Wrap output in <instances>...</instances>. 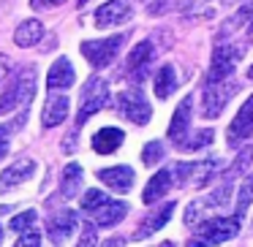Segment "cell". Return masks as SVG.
<instances>
[{
  "instance_id": "484cf974",
  "label": "cell",
  "mask_w": 253,
  "mask_h": 247,
  "mask_svg": "<svg viewBox=\"0 0 253 247\" xmlns=\"http://www.w3.org/2000/svg\"><path fill=\"white\" fill-rule=\"evenodd\" d=\"M164 155H166V149H164V144H161V141H150V144H144V149H142L144 166L161 163V160H164Z\"/></svg>"
},
{
  "instance_id": "ffe728a7",
  "label": "cell",
  "mask_w": 253,
  "mask_h": 247,
  "mask_svg": "<svg viewBox=\"0 0 253 247\" xmlns=\"http://www.w3.org/2000/svg\"><path fill=\"white\" fill-rule=\"evenodd\" d=\"M123 139H126V133H123L120 128H101L93 136V149L98 155H112V152H117Z\"/></svg>"
},
{
  "instance_id": "44dd1931",
  "label": "cell",
  "mask_w": 253,
  "mask_h": 247,
  "mask_svg": "<svg viewBox=\"0 0 253 247\" xmlns=\"http://www.w3.org/2000/svg\"><path fill=\"white\" fill-rule=\"evenodd\" d=\"M169 187H171V171L169 169H161L158 174H153V179L147 182V187H144V193H142V201L144 204L161 201V196H166Z\"/></svg>"
},
{
  "instance_id": "7c38bea8",
  "label": "cell",
  "mask_w": 253,
  "mask_h": 247,
  "mask_svg": "<svg viewBox=\"0 0 253 247\" xmlns=\"http://www.w3.org/2000/svg\"><path fill=\"white\" fill-rule=\"evenodd\" d=\"M128 19H131V6L126 0H106L95 11V25L98 28H115V25H123Z\"/></svg>"
},
{
  "instance_id": "8fae6325",
  "label": "cell",
  "mask_w": 253,
  "mask_h": 247,
  "mask_svg": "<svg viewBox=\"0 0 253 247\" xmlns=\"http://www.w3.org/2000/svg\"><path fill=\"white\" fill-rule=\"evenodd\" d=\"M46 231H49L52 245H55V247H63V245H66V242L74 236V231H77V214H74L71 209L52 214L49 223H46Z\"/></svg>"
},
{
  "instance_id": "3957f363",
  "label": "cell",
  "mask_w": 253,
  "mask_h": 247,
  "mask_svg": "<svg viewBox=\"0 0 253 247\" xmlns=\"http://www.w3.org/2000/svg\"><path fill=\"white\" fill-rule=\"evenodd\" d=\"M109 101V84L101 76H90L84 84L82 95H79V109H77V128H82L95 111H101Z\"/></svg>"
},
{
  "instance_id": "4fadbf2b",
  "label": "cell",
  "mask_w": 253,
  "mask_h": 247,
  "mask_svg": "<svg viewBox=\"0 0 253 247\" xmlns=\"http://www.w3.org/2000/svg\"><path fill=\"white\" fill-rule=\"evenodd\" d=\"M33 171H36V160L33 158L14 160V163L8 166L3 174H0V190L6 193V190H11V187L22 185V182H28L30 176H33Z\"/></svg>"
},
{
  "instance_id": "1f68e13d",
  "label": "cell",
  "mask_w": 253,
  "mask_h": 247,
  "mask_svg": "<svg viewBox=\"0 0 253 247\" xmlns=\"http://www.w3.org/2000/svg\"><path fill=\"white\" fill-rule=\"evenodd\" d=\"M8 141H11V128L0 125V160L6 158V152H8Z\"/></svg>"
},
{
  "instance_id": "ba28073f",
  "label": "cell",
  "mask_w": 253,
  "mask_h": 247,
  "mask_svg": "<svg viewBox=\"0 0 253 247\" xmlns=\"http://www.w3.org/2000/svg\"><path fill=\"white\" fill-rule=\"evenodd\" d=\"M234 90H237L234 82H215V84H207V87H204V93H202V111H204V117H210V120L220 117V111H223L226 104L231 101Z\"/></svg>"
},
{
  "instance_id": "e575fe53",
  "label": "cell",
  "mask_w": 253,
  "mask_h": 247,
  "mask_svg": "<svg viewBox=\"0 0 253 247\" xmlns=\"http://www.w3.org/2000/svg\"><path fill=\"white\" fill-rule=\"evenodd\" d=\"M3 66H6V60H3V57H0V76H3Z\"/></svg>"
},
{
  "instance_id": "8d00e7d4",
  "label": "cell",
  "mask_w": 253,
  "mask_h": 247,
  "mask_svg": "<svg viewBox=\"0 0 253 247\" xmlns=\"http://www.w3.org/2000/svg\"><path fill=\"white\" fill-rule=\"evenodd\" d=\"M248 76H251V79H253V66H251V71H248Z\"/></svg>"
},
{
  "instance_id": "603a6c76",
  "label": "cell",
  "mask_w": 253,
  "mask_h": 247,
  "mask_svg": "<svg viewBox=\"0 0 253 247\" xmlns=\"http://www.w3.org/2000/svg\"><path fill=\"white\" fill-rule=\"evenodd\" d=\"M79 190H82V166L68 163L60 176V193H63V198H74Z\"/></svg>"
},
{
  "instance_id": "30bf717a",
  "label": "cell",
  "mask_w": 253,
  "mask_h": 247,
  "mask_svg": "<svg viewBox=\"0 0 253 247\" xmlns=\"http://www.w3.org/2000/svg\"><path fill=\"white\" fill-rule=\"evenodd\" d=\"M215 169H218V163L215 160H207V163H177L174 166V174H177V182L180 185H207L210 179H212Z\"/></svg>"
},
{
  "instance_id": "f1b7e54d",
  "label": "cell",
  "mask_w": 253,
  "mask_h": 247,
  "mask_svg": "<svg viewBox=\"0 0 253 247\" xmlns=\"http://www.w3.org/2000/svg\"><path fill=\"white\" fill-rule=\"evenodd\" d=\"M14 247H41V234H39V231H33V228L22 231V236L17 239V245H14Z\"/></svg>"
},
{
  "instance_id": "7402d4cb",
  "label": "cell",
  "mask_w": 253,
  "mask_h": 247,
  "mask_svg": "<svg viewBox=\"0 0 253 247\" xmlns=\"http://www.w3.org/2000/svg\"><path fill=\"white\" fill-rule=\"evenodd\" d=\"M41 38H44V25H41L39 19H25L17 28V33H14L17 46H36Z\"/></svg>"
},
{
  "instance_id": "4316f807",
  "label": "cell",
  "mask_w": 253,
  "mask_h": 247,
  "mask_svg": "<svg viewBox=\"0 0 253 247\" xmlns=\"http://www.w3.org/2000/svg\"><path fill=\"white\" fill-rule=\"evenodd\" d=\"M36 217H39V214H36L33 209H28V212L17 214V217L8 223V228H11V231H28V228H33V225H36Z\"/></svg>"
},
{
  "instance_id": "f35d334b",
  "label": "cell",
  "mask_w": 253,
  "mask_h": 247,
  "mask_svg": "<svg viewBox=\"0 0 253 247\" xmlns=\"http://www.w3.org/2000/svg\"><path fill=\"white\" fill-rule=\"evenodd\" d=\"M251 30H253V19H251Z\"/></svg>"
},
{
  "instance_id": "ac0fdd59",
  "label": "cell",
  "mask_w": 253,
  "mask_h": 247,
  "mask_svg": "<svg viewBox=\"0 0 253 247\" xmlns=\"http://www.w3.org/2000/svg\"><path fill=\"white\" fill-rule=\"evenodd\" d=\"M150 63H153V44H150V41H142V44L133 46L131 57H128V71H131V76L142 82V79L147 76Z\"/></svg>"
},
{
  "instance_id": "4dcf8cb0",
  "label": "cell",
  "mask_w": 253,
  "mask_h": 247,
  "mask_svg": "<svg viewBox=\"0 0 253 247\" xmlns=\"http://www.w3.org/2000/svg\"><path fill=\"white\" fill-rule=\"evenodd\" d=\"M77 247H95V223L84 225L82 239H79V245H77Z\"/></svg>"
},
{
  "instance_id": "d6a6232c",
  "label": "cell",
  "mask_w": 253,
  "mask_h": 247,
  "mask_svg": "<svg viewBox=\"0 0 253 247\" xmlns=\"http://www.w3.org/2000/svg\"><path fill=\"white\" fill-rule=\"evenodd\" d=\"M60 3H66V0H30V8H52V6H60Z\"/></svg>"
},
{
  "instance_id": "83f0119b",
  "label": "cell",
  "mask_w": 253,
  "mask_h": 247,
  "mask_svg": "<svg viewBox=\"0 0 253 247\" xmlns=\"http://www.w3.org/2000/svg\"><path fill=\"white\" fill-rule=\"evenodd\" d=\"M251 160H253V149H242L240 158L234 160V166L229 169V176H226V179H234V176L245 174V169H248V163H251Z\"/></svg>"
},
{
  "instance_id": "2e32d148",
  "label": "cell",
  "mask_w": 253,
  "mask_h": 247,
  "mask_svg": "<svg viewBox=\"0 0 253 247\" xmlns=\"http://www.w3.org/2000/svg\"><path fill=\"white\" fill-rule=\"evenodd\" d=\"M98 179L115 193H128L133 187V169L131 166H112V169H101Z\"/></svg>"
},
{
  "instance_id": "d4e9b609",
  "label": "cell",
  "mask_w": 253,
  "mask_h": 247,
  "mask_svg": "<svg viewBox=\"0 0 253 247\" xmlns=\"http://www.w3.org/2000/svg\"><path fill=\"white\" fill-rule=\"evenodd\" d=\"M253 204V171L245 176V182L240 185V196H237V212H234V217L237 220H242L245 217V212H248V207Z\"/></svg>"
},
{
  "instance_id": "74e56055",
  "label": "cell",
  "mask_w": 253,
  "mask_h": 247,
  "mask_svg": "<svg viewBox=\"0 0 253 247\" xmlns=\"http://www.w3.org/2000/svg\"><path fill=\"white\" fill-rule=\"evenodd\" d=\"M0 239H3V228H0Z\"/></svg>"
},
{
  "instance_id": "7a4b0ae2",
  "label": "cell",
  "mask_w": 253,
  "mask_h": 247,
  "mask_svg": "<svg viewBox=\"0 0 253 247\" xmlns=\"http://www.w3.org/2000/svg\"><path fill=\"white\" fill-rule=\"evenodd\" d=\"M33 93H36V71H22L6 84V90L0 93V117L14 111L17 106H25L28 101H33Z\"/></svg>"
},
{
  "instance_id": "d590c367",
  "label": "cell",
  "mask_w": 253,
  "mask_h": 247,
  "mask_svg": "<svg viewBox=\"0 0 253 247\" xmlns=\"http://www.w3.org/2000/svg\"><path fill=\"white\" fill-rule=\"evenodd\" d=\"M158 247H174V242H164V245H158Z\"/></svg>"
},
{
  "instance_id": "d6986e66",
  "label": "cell",
  "mask_w": 253,
  "mask_h": 247,
  "mask_svg": "<svg viewBox=\"0 0 253 247\" xmlns=\"http://www.w3.org/2000/svg\"><path fill=\"white\" fill-rule=\"evenodd\" d=\"M171 212H174V201H166L161 209H155V212H150L147 217L142 220V225L136 228V236H139V239H144V236H153L155 231H161L166 223H169Z\"/></svg>"
},
{
  "instance_id": "5b68a950",
  "label": "cell",
  "mask_w": 253,
  "mask_h": 247,
  "mask_svg": "<svg viewBox=\"0 0 253 247\" xmlns=\"http://www.w3.org/2000/svg\"><path fill=\"white\" fill-rule=\"evenodd\" d=\"M117 111L133 125H147L150 117H153V109H150L142 90H126V93L117 95Z\"/></svg>"
},
{
  "instance_id": "5bb4252c",
  "label": "cell",
  "mask_w": 253,
  "mask_h": 247,
  "mask_svg": "<svg viewBox=\"0 0 253 247\" xmlns=\"http://www.w3.org/2000/svg\"><path fill=\"white\" fill-rule=\"evenodd\" d=\"M68 109H71V104H68L66 95L57 93V90H49V98L44 104V114H41L44 128H57L68 117Z\"/></svg>"
},
{
  "instance_id": "cb8c5ba5",
  "label": "cell",
  "mask_w": 253,
  "mask_h": 247,
  "mask_svg": "<svg viewBox=\"0 0 253 247\" xmlns=\"http://www.w3.org/2000/svg\"><path fill=\"white\" fill-rule=\"evenodd\" d=\"M177 90V76H174V68L171 66H164L158 71V76H155V95H158L161 101H166L171 93Z\"/></svg>"
},
{
  "instance_id": "e0dca14e",
  "label": "cell",
  "mask_w": 253,
  "mask_h": 247,
  "mask_svg": "<svg viewBox=\"0 0 253 247\" xmlns=\"http://www.w3.org/2000/svg\"><path fill=\"white\" fill-rule=\"evenodd\" d=\"M74 79H77V71L68 63V57H57L49 68L46 84H49V90H68V87H74Z\"/></svg>"
},
{
  "instance_id": "836d02e7",
  "label": "cell",
  "mask_w": 253,
  "mask_h": 247,
  "mask_svg": "<svg viewBox=\"0 0 253 247\" xmlns=\"http://www.w3.org/2000/svg\"><path fill=\"white\" fill-rule=\"evenodd\" d=\"M123 245H126V239H123V236H112L104 247H123Z\"/></svg>"
},
{
  "instance_id": "f546056e",
  "label": "cell",
  "mask_w": 253,
  "mask_h": 247,
  "mask_svg": "<svg viewBox=\"0 0 253 247\" xmlns=\"http://www.w3.org/2000/svg\"><path fill=\"white\" fill-rule=\"evenodd\" d=\"M212 136H215L212 131H199V133H196V139L185 141L182 147H185V149H202V147H207V144L212 141Z\"/></svg>"
},
{
  "instance_id": "8992f818",
  "label": "cell",
  "mask_w": 253,
  "mask_h": 247,
  "mask_svg": "<svg viewBox=\"0 0 253 247\" xmlns=\"http://www.w3.org/2000/svg\"><path fill=\"white\" fill-rule=\"evenodd\" d=\"M123 38L126 35H109V38H98V41H84L82 55L87 57V63L95 71H101V68H106L117 57V49L123 46Z\"/></svg>"
},
{
  "instance_id": "6da1fadb",
  "label": "cell",
  "mask_w": 253,
  "mask_h": 247,
  "mask_svg": "<svg viewBox=\"0 0 253 247\" xmlns=\"http://www.w3.org/2000/svg\"><path fill=\"white\" fill-rule=\"evenodd\" d=\"M82 209L93 214V223L98 228H109V225L120 223L128 214V204L126 201H112L104 190H87L82 196Z\"/></svg>"
},
{
  "instance_id": "52a82bcc",
  "label": "cell",
  "mask_w": 253,
  "mask_h": 247,
  "mask_svg": "<svg viewBox=\"0 0 253 247\" xmlns=\"http://www.w3.org/2000/svg\"><path fill=\"white\" fill-rule=\"evenodd\" d=\"M242 57V49L240 46H218L212 52V63H210V71H207V84H215V82H226L231 76V71L237 68V60Z\"/></svg>"
},
{
  "instance_id": "277c9868",
  "label": "cell",
  "mask_w": 253,
  "mask_h": 247,
  "mask_svg": "<svg viewBox=\"0 0 253 247\" xmlns=\"http://www.w3.org/2000/svg\"><path fill=\"white\" fill-rule=\"evenodd\" d=\"M240 231V220L237 217H210L202 223L196 239L191 242L188 247H212V245H220V242H229L237 236Z\"/></svg>"
},
{
  "instance_id": "9c48e42d",
  "label": "cell",
  "mask_w": 253,
  "mask_h": 247,
  "mask_svg": "<svg viewBox=\"0 0 253 247\" xmlns=\"http://www.w3.org/2000/svg\"><path fill=\"white\" fill-rule=\"evenodd\" d=\"M248 136H253V95L240 106V111L234 114L229 131H226V144H229V147H240Z\"/></svg>"
},
{
  "instance_id": "9a60e30c",
  "label": "cell",
  "mask_w": 253,
  "mask_h": 247,
  "mask_svg": "<svg viewBox=\"0 0 253 247\" xmlns=\"http://www.w3.org/2000/svg\"><path fill=\"white\" fill-rule=\"evenodd\" d=\"M191 106H193L191 98H182V104L174 109V117H171V122H169V139L174 144H180V147L188 141V128H191Z\"/></svg>"
}]
</instances>
